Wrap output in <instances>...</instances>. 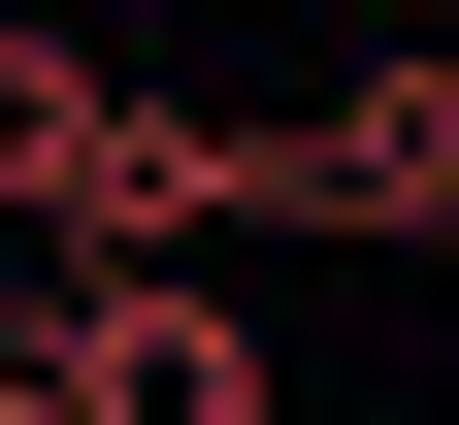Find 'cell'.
I'll return each mask as SVG.
<instances>
[{
  "mask_svg": "<svg viewBox=\"0 0 459 425\" xmlns=\"http://www.w3.org/2000/svg\"><path fill=\"white\" fill-rule=\"evenodd\" d=\"M33 393H66V425H296V360H263V294H230V262H66Z\"/></svg>",
  "mask_w": 459,
  "mask_h": 425,
  "instance_id": "6da1fadb",
  "label": "cell"
}]
</instances>
